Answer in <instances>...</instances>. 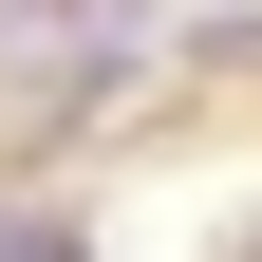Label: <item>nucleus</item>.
I'll use <instances>...</instances> for the list:
<instances>
[{
  "mask_svg": "<svg viewBox=\"0 0 262 262\" xmlns=\"http://www.w3.org/2000/svg\"><path fill=\"white\" fill-rule=\"evenodd\" d=\"M0 262H75V244H56V225H38V206H0Z\"/></svg>",
  "mask_w": 262,
  "mask_h": 262,
  "instance_id": "nucleus-1",
  "label": "nucleus"
},
{
  "mask_svg": "<svg viewBox=\"0 0 262 262\" xmlns=\"http://www.w3.org/2000/svg\"><path fill=\"white\" fill-rule=\"evenodd\" d=\"M38 19H94V0H38Z\"/></svg>",
  "mask_w": 262,
  "mask_h": 262,
  "instance_id": "nucleus-2",
  "label": "nucleus"
}]
</instances>
